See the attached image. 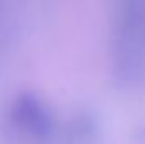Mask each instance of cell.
Instances as JSON below:
<instances>
[{"label": "cell", "mask_w": 145, "mask_h": 144, "mask_svg": "<svg viewBox=\"0 0 145 144\" xmlns=\"http://www.w3.org/2000/svg\"><path fill=\"white\" fill-rule=\"evenodd\" d=\"M7 119L15 139L25 144H46L54 137V112L34 93L19 95L10 104Z\"/></svg>", "instance_id": "cell-1"}]
</instances>
